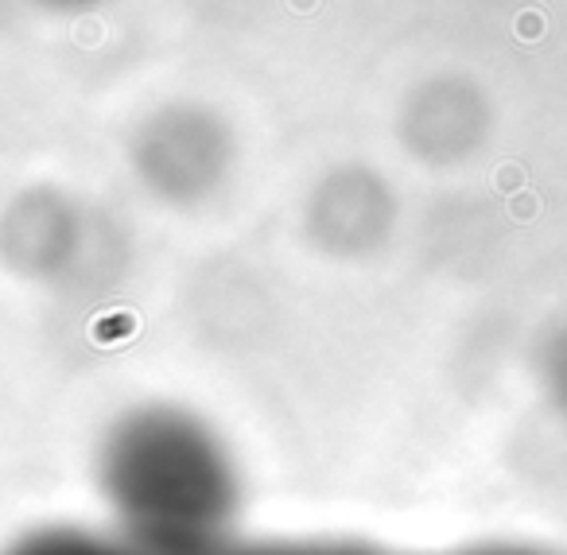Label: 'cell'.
I'll list each match as a JSON object with an SVG mask.
<instances>
[{"label":"cell","mask_w":567,"mask_h":555,"mask_svg":"<svg viewBox=\"0 0 567 555\" xmlns=\"http://www.w3.org/2000/svg\"><path fill=\"white\" fill-rule=\"evenodd\" d=\"M63 210L55 198L43 191H28L0 214V260L20 276H40L63 253Z\"/></svg>","instance_id":"obj_1"}]
</instances>
